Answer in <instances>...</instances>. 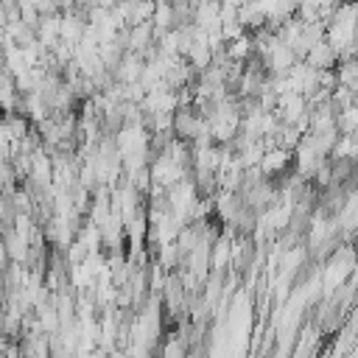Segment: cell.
<instances>
[{
  "label": "cell",
  "instance_id": "cell-1",
  "mask_svg": "<svg viewBox=\"0 0 358 358\" xmlns=\"http://www.w3.org/2000/svg\"><path fill=\"white\" fill-rule=\"evenodd\" d=\"M8 20H6V11H3V0H0V25H6Z\"/></svg>",
  "mask_w": 358,
  "mask_h": 358
},
{
  "label": "cell",
  "instance_id": "cell-2",
  "mask_svg": "<svg viewBox=\"0 0 358 358\" xmlns=\"http://www.w3.org/2000/svg\"><path fill=\"white\" fill-rule=\"evenodd\" d=\"M0 45H6V25H0Z\"/></svg>",
  "mask_w": 358,
  "mask_h": 358
}]
</instances>
